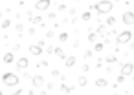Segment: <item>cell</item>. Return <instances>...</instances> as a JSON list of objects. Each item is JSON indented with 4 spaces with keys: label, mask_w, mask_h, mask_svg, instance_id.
Segmentation results:
<instances>
[{
    "label": "cell",
    "mask_w": 134,
    "mask_h": 95,
    "mask_svg": "<svg viewBox=\"0 0 134 95\" xmlns=\"http://www.w3.org/2000/svg\"><path fill=\"white\" fill-rule=\"evenodd\" d=\"M22 91H24V90H17V91H13L11 95H22Z\"/></svg>",
    "instance_id": "cell-29"
},
{
    "label": "cell",
    "mask_w": 134,
    "mask_h": 95,
    "mask_svg": "<svg viewBox=\"0 0 134 95\" xmlns=\"http://www.w3.org/2000/svg\"><path fill=\"white\" fill-rule=\"evenodd\" d=\"M64 66H66V68H72V66H75V57H68V59L64 60Z\"/></svg>",
    "instance_id": "cell-14"
},
{
    "label": "cell",
    "mask_w": 134,
    "mask_h": 95,
    "mask_svg": "<svg viewBox=\"0 0 134 95\" xmlns=\"http://www.w3.org/2000/svg\"><path fill=\"white\" fill-rule=\"evenodd\" d=\"M132 71H134V64H132V62H123V64H121V71H119V75L129 77V75H132Z\"/></svg>",
    "instance_id": "cell-4"
},
{
    "label": "cell",
    "mask_w": 134,
    "mask_h": 95,
    "mask_svg": "<svg viewBox=\"0 0 134 95\" xmlns=\"http://www.w3.org/2000/svg\"><path fill=\"white\" fill-rule=\"evenodd\" d=\"M50 4H52V0H37V2H35V9L37 11H46L50 8Z\"/></svg>",
    "instance_id": "cell-7"
},
{
    "label": "cell",
    "mask_w": 134,
    "mask_h": 95,
    "mask_svg": "<svg viewBox=\"0 0 134 95\" xmlns=\"http://www.w3.org/2000/svg\"><path fill=\"white\" fill-rule=\"evenodd\" d=\"M2 82H4L6 86H17V84L20 82V79H19V75H17V73L8 71V73H4V75H2Z\"/></svg>",
    "instance_id": "cell-2"
},
{
    "label": "cell",
    "mask_w": 134,
    "mask_h": 95,
    "mask_svg": "<svg viewBox=\"0 0 134 95\" xmlns=\"http://www.w3.org/2000/svg\"><path fill=\"white\" fill-rule=\"evenodd\" d=\"M107 26H108V28H110V26H116V18H114V17H108V18H107Z\"/></svg>",
    "instance_id": "cell-19"
},
{
    "label": "cell",
    "mask_w": 134,
    "mask_h": 95,
    "mask_svg": "<svg viewBox=\"0 0 134 95\" xmlns=\"http://www.w3.org/2000/svg\"><path fill=\"white\" fill-rule=\"evenodd\" d=\"M86 82H88L86 77H79V79H77V84H79V86H86Z\"/></svg>",
    "instance_id": "cell-22"
},
{
    "label": "cell",
    "mask_w": 134,
    "mask_h": 95,
    "mask_svg": "<svg viewBox=\"0 0 134 95\" xmlns=\"http://www.w3.org/2000/svg\"><path fill=\"white\" fill-rule=\"evenodd\" d=\"M48 18H52V20H55V18H57V15H55V13H50V15H48Z\"/></svg>",
    "instance_id": "cell-28"
},
{
    "label": "cell",
    "mask_w": 134,
    "mask_h": 95,
    "mask_svg": "<svg viewBox=\"0 0 134 95\" xmlns=\"http://www.w3.org/2000/svg\"><path fill=\"white\" fill-rule=\"evenodd\" d=\"M112 95H118V93H112Z\"/></svg>",
    "instance_id": "cell-32"
},
{
    "label": "cell",
    "mask_w": 134,
    "mask_h": 95,
    "mask_svg": "<svg viewBox=\"0 0 134 95\" xmlns=\"http://www.w3.org/2000/svg\"><path fill=\"white\" fill-rule=\"evenodd\" d=\"M15 64H17L19 69H28V66H30V59H28V57H20Z\"/></svg>",
    "instance_id": "cell-8"
},
{
    "label": "cell",
    "mask_w": 134,
    "mask_h": 95,
    "mask_svg": "<svg viewBox=\"0 0 134 95\" xmlns=\"http://www.w3.org/2000/svg\"><path fill=\"white\" fill-rule=\"evenodd\" d=\"M0 18H2V15H0Z\"/></svg>",
    "instance_id": "cell-33"
},
{
    "label": "cell",
    "mask_w": 134,
    "mask_h": 95,
    "mask_svg": "<svg viewBox=\"0 0 134 95\" xmlns=\"http://www.w3.org/2000/svg\"><path fill=\"white\" fill-rule=\"evenodd\" d=\"M105 62H108V64H114V62H118V57L110 55V57H107V59H105Z\"/></svg>",
    "instance_id": "cell-17"
},
{
    "label": "cell",
    "mask_w": 134,
    "mask_h": 95,
    "mask_svg": "<svg viewBox=\"0 0 134 95\" xmlns=\"http://www.w3.org/2000/svg\"><path fill=\"white\" fill-rule=\"evenodd\" d=\"M103 49H105V44H103V42H96V44H94V51L99 53V51H103Z\"/></svg>",
    "instance_id": "cell-15"
},
{
    "label": "cell",
    "mask_w": 134,
    "mask_h": 95,
    "mask_svg": "<svg viewBox=\"0 0 134 95\" xmlns=\"http://www.w3.org/2000/svg\"><path fill=\"white\" fill-rule=\"evenodd\" d=\"M2 62H4V64H11V62H15V55H13L11 51L4 53V57H2Z\"/></svg>",
    "instance_id": "cell-10"
},
{
    "label": "cell",
    "mask_w": 134,
    "mask_h": 95,
    "mask_svg": "<svg viewBox=\"0 0 134 95\" xmlns=\"http://www.w3.org/2000/svg\"><path fill=\"white\" fill-rule=\"evenodd\" d=\"M41 95H48V93H46V91H42V90H41Z\"/></svg>",
    "instance_id": "cell-30"
},
{
    "label": "cell",
    "mask_w": 134,
    "mask_h": 95,
    "mask_svg": "<svg viewBox=\"0 0 134 95\" xmlns=\"http://www.w3.org/2000/svg\"><path fill=\"white\" fill-rule=\"evenodd\" d=\"M121 22H123L125 26H132V24H134V13H132V11H125L123 17H121Z\"/></svg>",
    "instance_id": "cell-6"
},
{
    "label": "cell",
    "mask_w": 134,
    "mask_h": 95,
    "mask_svg": "<svg viewBox=\"0 0 134 95\" xmlns=\"http://www.w3.org/2000/svg\"><path fill=\"white\" fill-rule=\"evenodd\" d=\"M96 86H97V88H105V86H108V80H107L105 77H97V79H96Z\"/></svg>",
    "instance_id": "cell-11"
},
{
    "label": "cell",
    "mask_w": 134,
    "mask_h": 95,
    "mask_svg": "<svg viewBox=\"0 0 134 95\" xmlns=\"http://www.w3.org/2000/svg\"><path fill=\"white\" fill-rule=\"evenodd\" d=\"M92 9H96L99 15H105V13H110L114 9V4L110 2V0H99L97 4L92 6Z\"/></svg>",
    "instance_id": "cell-1"
},
{
    "label": "cell",
    "mask_w": 134,
    "mask_h": 95,
    "mask_svg": "<svg viewBox=\"0 0 134 95\" xmlns=\"http://www.w3.org/2000/svg\"><path fill=\"white\" fill-rule=\"evenodd\" d=\"M81 18H83L85 22H86V20H90V18H92V15H90V11H86V13H83V17H81Z\"/></svg>",
    "instance_id": "cell-23"
},
{
    "label": "cell",
    "mask_w": 134,
    "mask_h": 95,
    "mask_svg": "<svg viewBox=\"0 0 134 95\" xmlns=\"http://www.w3.org/2000/svg\"><path fill=\"white\" fill-rule=\"evenodd\" d=\"M30 22H31V24H42V17H33Z\"/></svg>",
    "instance_id": "cell-18"
},
{
    "label": "cell",
    "mask_w": 134,
    "mask_h": 95,
    "mask_svg": "<svg viewBox=\"0 0 134 95\" xmlns=\"http://www.w3.org/2000/svg\"><path fill=\"white\" fill-rule=\"evenodd\" d=\"M31 82H33L35 88H42V84H44V77H42V75H33Z\"/></svg>",
    "instance_id": "cell-9"
},
{
    "label": "cell",
    "mask_w": 134,
    "mask_h": 95,
    "mask_svg": "<svg viewBox=\"0 0 134 95\" xmlns=\"http://www.w3.org/2000/svg\"><path fill=\"white\" fill-rule=\"evenodd\" d=\"M0 95H2V90H0Z\"/></svg>",
    "instance_id": "cell-31"
},
{
    "label": "cell",
    "mask_w": 134,
    "mask_h": 95,
    "mask_svg": "<svg viewBox=\"0 0 134 95\" xmlns=\"http://www.w3.org/2000/svg\"><path fill=\"white\" fill-rule=\"evenodd\" d=\"M129 42H132V31L130 29H125V31L116 35V44H129Z\"/></svg>",
    "instance_id": "cell-3"
},
{
    "label": "cell",
    "mask_w": 134,
    "mask_h": 95,
    "mask_svg": "<svg viewBox=\"0 0 134 95\" xmlns=\"http://www.w3.org/2000/svg\"><path fill=\"white\" fill-rule=\"evenodd\" d=\"M83 57H85V59H88V57H92V51H90V49H85V53H83Z\"/></svg>",
    "instance_id": "cell-25"
},
{
    "label": "cell",
    "mask_w": 134,
    "mask_h": 95,
    "mask_svg": "<svg viewBox=\"0 0 134 95\" xmlns=\"http://www.w3.org/2000/svg\"><path fill=\"white\" fill-rule=\"evenodd\" d=\"M132 80H134V77H132Z\"/></svg>",
    "instance_id": "cell-34"
},
{
    "label": "cell",
    "mask_w": 134,
    "mask_h": 95,
    "mask_svg": "<svg viewBox=\"0 0 134 95\" xmlns=\"http://www.w3.org/2000/svg\"><path fill=\"white\" fill-rule=\"evenodd\" d=\"M9 26H11V18H6V20H2V28H4V29H8Z\"/></svg>",
    "instance_id": "cell-20"
},
{
    "label": "cell",
    "mask_w": 134,
    "mask_h": 95,
    "mask_svg": "<svg viewBox=\"0 0 134 95\" xmlns=\"http://www.w3.org/2000/svg\"><path fill=\"white\" fill-rule=\"evenodd\" d=\"M107 28H108L107 24H105V26H97V33H99V35H110Z\"/></svg>",
    "instance_id": "cell-13"
},
{
    "label": "cell",
    "mask_w": 134,
    "mask_h": 95,
    "mask_svg": "<svg viewBox=\"0 0 134 95\" xmlns=\"http://www.w3.org/2000/svg\"><path fill=\"white\" fill-rule=\"evenodd\" d=\"M55 55H57L59 59H63V60H66V57H64V51H63V48H55Z\"/></svg>",
    "instance_id": "cell-16"
},
{
    "label": "cell",
    "mask_w": 134,
    "mask_h": 95,
    "mask_svg": "<svg viewBox=\"0 0 134 95\" xmlns=\"http://www.w3.org/2000/svg\"><path fill=\"white\" fill-rule=\"evenodd\" d=\"M42 48H44V42H42V40H41V42H39V44H31V46H30V53H31V55H35V57H37V55H41V53H42V51H44V49H42Z\"/></svg>",
    "instance_id": "cell-5"
},
{
    "label": "cell",
    "mask_w": 134,
    "mask_h": 95,
    "mask_svg": "<svg viewBox=\"0 0 134 95\" xmlns=\"http://www.w3.org/2000/svg\"><path fill=\"white\" fill-rule=\"evenodd\" d=\"M68 40V33H59V42H66Z\"/></svg>",
    "instance_id": "cell-21"
},
{
    "label": "cell",
    "mask_w": 134,
    "mask_h": 95,
    "mask_svg": "<svg viewBox=\"0 0 134 95\" xmlns=\"http://www.w3.org/2000/svg\"><path fill=\"white\" fill-rule=\"evenodd\" d=\"M52 77H61V73L57 69H52Z\"/></svg>",
    "instance_id": "cell-26"
},
{
    "label": "cell",
    "mask_w": 134,
    "mask_h": 95,
    "mask_svg": "<svg viewBox=\"0 0 134 95\" xmlns=\"http://www.w3.org/2000/svg\"><path fill=\"white\" fill-rule=\"evenodd\" d=\"M88 40H90V42H96V40H97V33H90V35H88Z\"/></svg>",
    "instance_id": "cell-24"
},
{
    "label": "cell",
    "mask_w": 134,
    "mask_h": 95,
    "mask_svg": "<svg viewBox=\"0 0 134 95\" xmlns=\"http://www.w3.org/2000/svg\"><path fill=\"white\" fill-rule=\"evenodd\" d=\"M61 91L63 93H70V91H74V86H68V84H64V82H61Z\"/></svg>",
    "instance_id": "cell-12"
},
{
    "label": "cell",
    "mask_w": 134,
    "mask_h": 95,
    "mask_svg": "<svg viewBox=\"0 0 134 95\" xmlns=\"http://www.w3.org/2000/svg\"><path fill=\"white\" fill-rule=\"evenodd\" d=\"M46 51H48V53H55V48H53V46H48V49H46Z\"/></svg>",
    "instance_id": "cell-27"
}]
</instances>
